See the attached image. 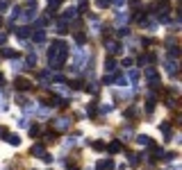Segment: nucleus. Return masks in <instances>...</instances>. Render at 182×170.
<instances>
[{
  "label": "nucleus",
  "instance_id": "nucleus-4",
  "mask_svg": "<svg viewBox=\"0 0 182 170\" xmlns=\"http://www.w3.org/2000/svg\"><path fill=\"white\" fill-rule=\"evenodd\" d=\"M137 143H139V145H146V148H150V145H153V139H150V136H137Z\"/></svg>",
  "mask_w": 182,
  "mask_h": 170
},
{
  "label": "nucleus",
  "instance_id": "nucleus-9",
  "mask_svg": "<svg viewBox=\"0 0 182 170\" xmlns=\"http://www.w3.org/2000/svg\"><path fill=\"white\" fill-rule=\"evenodd\" d=\"M75 14H78V9H75V7H68V9L64 11V16H66V18H75Z\"/></svg>",
  "mask_w": 182,
  "mask_h": 170
},
{
  "label": "nucleus",
  "instance_id": "nucleus-8",
  "mask_svg": "<svg viewBox=\"0 0 182 170\" xmlns=\"http://www.w3.org/2000/svg\"><path fill=\"white\" fill-rule=\"evenodd\" d=\"M107 48H109V52H114V55H119V52H121V46H119V43H114V41L107 43Z\"/></svg>",
  "mask_w": 182,
  "mask_h": 170
},
{
  "label": "nucleus",
  "instance_id": "nucleus-21",
  "mask_svg": "<svg viewBox=\"0 0 182 170\" xmlns=\"http://www.w3.org/2000/svg\"><path fill=\"white\" fill-rule=\"evenodd\" d=\"M87 111H89V116H94V113H96V107H94V104H89Z\"/></svg>",
  "mask_w": 182,
  "mask_h": 170
},
{
  "label": "nucleus",
  "instance_id": "nucleus-7",
  "mask_svg": "<svg viewBox=\"0 0 182 170\" xmlns=\"http://www.w3.org/2000/svg\"><path fill=\"white\" fill-rule=\"evenodd\" d=\"M159 132H162V134H166V136H171V125H168V123H162L159 125Z\"/></svg>",
  "mask_w": 182,
  "mask_h": 170
},
{
  "label": "nucleus",
  "instance_id": "nucleus-22",
  "mask_svg": "<svg viewBox=\"0 0 182 170\" xmlns=\"http://www.w3.org/2000/svg\"><path fill=\"white\" fill-rule=\"evenodd\" d=\"M109 2H112V0H98V5H100V7H107Z\"/></svg>",
  "mask_w": 182,
  "mask_h": 170
},
{
  "label": "nucleus",
  "instance_id": "nucleus-15",
  "mask_svg": "<svg viewBox=\"0 0 182 170\" xmlns=\"http://www.w3.org/2000/svg\"><path fill=\"white\" fill-rule=\"evenodd\" d=\"M16 34L21 36V39H25V36H27V34H30V30H27V27H21V30L16 32Z\"/></svg>",
  "mask_w": 182,
  "mask_h": 170
},
{
  "label": "nucleus",
  "instance_id": "nucleus-6",
  "mask_svg": "<svg viewBox=\"0 0 182 170\" xmlns=\"http://www.w3.org/2000/svg\"><path fill=\"white\" fill-rule=\"evenodd\" d=\"M105 68H107V75H109V73H114L116 70V61H114V59H107V61H105Z\"/></svg>",
  "mask_w": 182,
  "mask_h": 170
},
{
  "label": "nucleus",
  "instance_id": "nucleus-23",
  "mask_svg": "<svg viewBox=\"0 0 182 170\" xmlns=\"http://www.w3.org/2000/svg\"><path fill=\"white\" fill-rule=\"evenodd\" d=\"M2 136H7V129L2 127V125H0V139H2Z\"/></svg>",
  "mask_w": 182,
  "mask_h": 170
},
{
  "label": "nucleus",
  "instance_id": "nucleus-25",
  "mask_svg": "<svg viewBox=\"0 0 182 170\" xmlns=\"http://www.w3.org/2000/svg\"><path fill=\"white\" fill-rule=\"evenodd\" d=\"M5 41H7V36H5V34H0V43H5Z\"/></svg>",
  "mask_w": 182,
  "mask_h": 170
},
{
  "label": "nucleus",
  "instance_id": "nucleus-12",
  "mask_svg": "<svg viewBox=\"0 0 182 170\" xmlns=\"http://www.w3.org/2000/svg\"><path fill=\"white\" fill-rule=\"evenodd\" d=\"M98 168H100V170H105V168H109V170H112V168H114V163H112V161H100V163H98Z\"/></svg>",
  "mask_w": 182,
  "mask_h": 170
},
{
  "label": "nucleus",
  "instance_id": "nucleus-3",
  "mask_svg": "<svg viewBox=\"0 0 182 170\" xmlns=\"http://www.w3.org/2000/svg\"><path fill=\"white\" fill-rule=\"evenodd\" d=\"M5 139H7L9 145H21V136H18V134H7Z\"/></svg>",
  "mask_w": 182,
  "mask_h": 170
},
{
  "label": "nucleus",
  "instance_id": "nucleus-13",
  "mask_svg": "<svg viewBox=\"0 0 182 170\" xmlns=\"http://www.w3.org/2000/svg\"><path fill=\"white\" fill-rule=\"evenodd\" d=\"M175 68H177V64H175V61H168V64H166V70L171 73V75H175Z\"/></svg>",
  "mask_w": 182,
  "mask_h": 170
},
{
  "label": "nucleus",
  "instance_id": "nucleus-18",
  "mask_svg": "<svg viewBox=\"0 0 182 170\" xmlns=\"http://www.w3.org/2000/svg\"><path fill=\"white\" fill-rule=\"evenodd\" d=\"M139 159H141L139 154H130V163L132 166H139Z\"/></svg>",
  "mask_w": 182,
  "mask_h": 170
},
{
  "label": "nucleus",
  "instance_id": "nucleus-19",
  "mask_svg": "<svg viewBox=\"0 0 182 170\" xmlns=\"http://www.w3.org/2000/svg\"><path fill=\"white\" fill-rule=\"evenodd\" d=\"M30 134L32 136H39V134H41V127H39V125H36V127H30Z\"/></svg>",
  "mask_w": 182,
  "mask_h": 170
},
{
  "label": "nucleus",
  "instance_id": "nucleus-24",
  "mask_svg": "<svg viewBox=\"0 0 182 170\" xmlns=\"http://www.w3.org/2000/svg\"><path fill=\"white\" fill-rule=\"evenodd\" d=\"M5 7H7V2H5V0H0V9H5Z\"/></svg>",
  "mask_w": 182,
  "mask_h": 170
},
{
  "label": "nucleus",
  "instance_id": "nucleus-1",
  "mask_svg": "<svg viewBox=\"0 0 182 170\" xmlns=\"http://www.w3.org/2000/svg\"><path fill=\"white\" fill-rule=\"evenodd\" d=\"M30 86H32L30 79H25V77H16V88H21V91H27Z\"/></svg>",
  "mask_w": 182,
  "mask_h": 170
},
{
  "label": "nucleus",
  "instance_id": "nucleus-20",
  "mask_svg": "<svg viewBox=\"0 0 182 170\" xmlns=\"http://www.w3.org/2000/svg\"><path fill=\"white\" fill-rule=\"evenodd\" d=\"M112 109H114V104H103V107H100V111L107 113V111H112Z\"/></svg>",
  "mask_w": 182,
  "mask_h": 170
},
{
  "label": "nucleus",
  "instance_id": "nucleus-16",
  "mask_svg": "<svg viewBox=\"0 0 182 170\" xmlns=\"http://www.w3.org/2000/svg\"><path fill=\"white\" fill-rule=\"evenodd\" d=\"M23 68H25V64H23V61H14V70L16 73H21Z\"/></svg>",
  "mask_w": 182,
  "mask_h": 170
},
{
  "label": "nucleus",
  "instance_id": "nucleus-10",
  "mask_svg": "<svg viewBox=\"0 0 182 170\" xmlns=\"http://www.w3.org/2000/svg\"><path fill=\"white\" fill-rule=\"evenodd\" d=\"M121 150H123V145H121L119 141H114V143L109 145V152H121Z\"/></svg>",
  "mask_w": 182,
  "mask_h": 170
},
{
  "label": "nucleus",
  "instance_id": "nucleus-2",
  "mask_svg": "<svg viewBox=\"0 0 182 170\" xmlns=\"http://www.w3.org/2000/svg\"><path fill=\"white\" fill-rule=\"evenodd\" d=\"M68 123H71L68 118H57L55 123H52V127H57V129H66V127H68Z\"/></svg>",
  "mask_w": 182,
  "mask_h": 170
},
{
  "label": "nucleus",
  "instance_id": "nucleus-26",
  "mask_svg": "<svg viewBox=\"0 0 182 170\" xmlns=\"http://www.w3.org/2000/svg\"><path fill=\"white\" fill-rule=\"evenodd\" d=\"M0 82H2V73H0Z\"/></svg>",
  "mask_w": 182,
  "mask_h": 170
},
{
  "label": "nucleus",
  "instance_id": "nucleus-11",
  "mask_svg": "<svg viewBox=\"0 0 182 170\" xmlns=\"http://www.w3.org/2000/svg\"><path fill=\"white\" fill-rule=\"evenodd\" d=\"M43 39H46V34H43L41 30H39V32H34V41H36V43H43Z\"/></svg>",
  "mask_w": 182,
  "mask_h": 170
},
{
  "label": "nucleus",
  "instance_id": "nucleus-17",
  "mask_svg": "<svg viewBox=\"0 0 182 170\" xmlns=\"http://www.w3.org/2000/svg\"><path fill=\"white\" fill-rule=\"evenodd\" d=\"M94 150H96V152H103V150H105V143H100V141H96V143H94Z\"/></svg>",
  "mask_w": 182,
  "mask_h": 170
},
{
  "label": "nucleus",
  "instance_id": "nucleus-5",
  "mask_svg": "<svg viewBox=\"0 0 182 170\" xmlns=\"http://www.w3.org/2000/svg\"><path fill=\"white\" fill-rule=\"evenodd\" d=\"M32 154L34 157H43L46 154V148H43V145H32Z\"/></svg>",
  "mask_w": 182,
  "mask_h": 170
},
{
  "label": "nucleus",
  "instance_id": "nucleus-14",
  "mask_svg": "<svg viewBox=\"0 0 182 170\" xmlns=\"http://www.w3.org/2000/svg\"><path fill=\"white\" fill-rule=\"evenodd\" d=\"M130 79H132V84L137 86V82H139V73H137V70H130Z\"/></svg>",
  "mask_w": 182,
  "mask_h": 170
}]
</instances>
